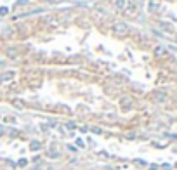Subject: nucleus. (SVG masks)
<instances>
[{"label":"nucleus","mask_w":177,"mask_h":170,"mask_svg":"<svg viewBox=\"0 0 177 170\" xmlns=\"http://www.w3.org/2000/svg\"><path fill=\"white\" fill-rule=\"evenodd\" d=\"M113 31H115V35H123V33L127 31V24H125L123 21H118L116 24L113 26Z\"/></svg>","instance_id":"obj_1"},{"label":"nucleus","mask_w":177,"mask_h":170,"mask_svg":"<svg viewBox=\"0 0 177 170\" xmlns=\"http://www.w3.org/2000/svg\"><path fill=\"white\" fill-rule=\"evenodd\" d=\"M125 4H127L125 0H115V7H116V9H123Z\"/></svg>","instance_id":"obj_2"},{"label":"nucleus","mask_w":177,"mask_h":170,"mask_svg":"<svg viewBox=\"0 0 177 170\" xmlns=\"http://www.w3.org/2000/svg\"><path fill=\"white\" fill-rule=\"evenodd\" d=\"M31 149H33V151L40 149V144H38V142H31Z\"/></svg>","instance_id":"obj_3"},{"label":"nucleus","mask_w":177,"mask_h":170,"mask_svg":"<svg viewBox=\"0 0 177 170\" xmlns=\"http://www.w3.org/2000/svg\"><path fill=\"white\" fill-rule=\"evenodd\" d=\"M4 14H7V7H4V9H0V16H4Z\"/></svg>","instance_id":"obj_4"},{"label":"nucleus","mask_w":177,"mask_h":170,"mask_svg":"<svg viewBox=\"0 0 177 170\" xmlns=\"http://www.w3.org/2000/svg\"><path fill=\"white\" fill-rule=\"evenodd\" d=\"M23 4H28V0H18V5H23Z\"/></svg>","instance_id":"obj_5"}]
</instances>
